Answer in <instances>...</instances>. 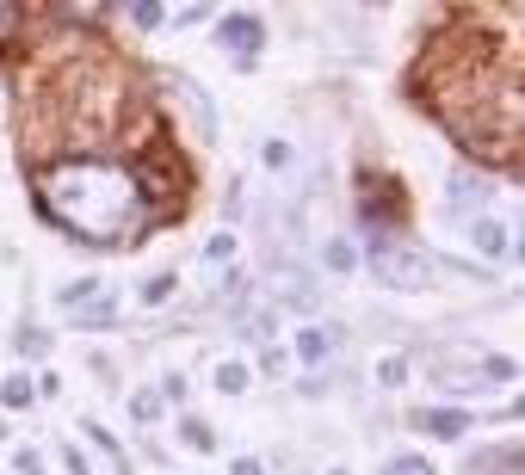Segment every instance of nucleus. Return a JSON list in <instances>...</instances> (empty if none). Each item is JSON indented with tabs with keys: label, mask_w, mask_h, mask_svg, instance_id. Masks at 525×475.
Returning <instances> with one entry per match:
<instances>
[{
	"label": "nucleus",
	"mask_w": 525,
	"mask_h": 475,
	"mask_svg": "<svg viewBox=\"0 0 525 475\" xmlns=\"http://www.w3.org/2000/svg\"><path fill=\"white\" fill-rule=\"evenodd\" d=\"M180 438H186L192 451H210V426H204V420H192V414L180 420Z\"/></svg>",
	"instance_id": "f8f14e48"
},
{
	"label": "nucleus",
	"mask_w": 525,
	"mask_h": 475,
	"mask_svg": "<svg viewBox=\"0 0 525 475\" xmlns=\"http://www.w3.org/2000/svg\"><path fill=\"white\" fill-rule=\"evenodd\" d=\"M371 272L390 284V290H427L433 284V266L420 260L414 247H402V241H383L377 235V247H371Z\"/></svg>",
	"instance_id": "7ed1b4c3"
},
{
	"label": "nucleus",
	"mask_w": 525,
	"mask_h": 475,
	"mask_svg": "<svg viewBox=\"0 0 525 475\" xmlns=\"http://www.w3.org/2000/svg\"><path fill=\"white\" fill-rule=\"evenodd\" d=\"M19 25H25V19H19V7H7V0H0V50H7V44L19 38Z\"/></svg>",
	"instance_id": "ddd939ff"
},
{
	"label": "nucleus",
	"mask_w": 525,
	"mask_h": 475,
	"mask_svg": "<svg viewBox=\"0 0 525 475\" xmlns=\"http://www.w3.org/2000/svg\"><path fill=\"white\" fill-rule=\"evenodd\" d=\"M470 235H476V247H482V253H513V235H507L501 223H476Z\"/></svg>",
	"instance_id": "6e6552de"
},
{
	"label": "nucleus",
	"mask_w": 525,
	"mask_h": 475,
	"mask_svg": "<svg viewBox=\"0 0 525 475\" xmlns=\"http://www.w3.org/2000/svg\"><path fill=\"white\" fill-rule=\"evenodd\" d=\"M217 38H223V50H229L235 62H254L266 31H260V19H254V13H229V19L217 25Z\"/></svg>",
	"instance_id": "20e7f679"
},
{
	"label": "nucleus",
	"mask_w": 525,
	"mask_h": 475,
	"mask_svg": "<svg viewBox=\"0 0 525 475\" xmlns=\"http://www.w3.org/2000/svg\"><path fill=\"white\" fill-rule=\"evenodd\" d=\"M0 401H7V408H31V401H38V383H31V377H7V383H0Z\"/></svg>",
	"instance_id": "1a4fd4ad"
},
{
	"label": "nucleus",
	"mask_w": 525,
	"mask_h": 475,
	"mask_svg": "<svg viewBox=\"0 0 525 475\" xmlns=\"http://www.w3.org/2000/svg\"><path fill=\"white\" fill-rule=\"evenodd\" d=\"M130 179H136V192H143V204L186 198V161L173 155V149H143V161L130 167Z\"/></svg>",
	"instance_id": "f03ea898"
},
{
	"label": "nucleus",
	"mask_w": 525,
	"mask_h": 475,
	"mask_svg": "<svg viewBox=\"0 0 525 475\" xmlns=\"http://www.w3.org/2000/svg\"><path fill=\"white\" fill-rule=\"evenodd\" d=\"M328 266H340V272H353V266H359V253H353V241H334V247H328Z\"/></svg>",
	"instance_id": "2eb2a0df"
},
{
	"label": "nucleus",
	"mask_w": 525,
	"mask_h": 475,
	"mask_svg": "<svg viewBox=\"0 0 525 475\" xmlns=\"http://www.w3.org/2000/svg\"><path fill=\"white\" fill-rule=\"evenodd\" d=\"M173 284H180V278H173V272L149 278V284H143V303H167V297H173Z\"/></svg>",
	"instance_id": "4468645a"
},
{
	"label": "nucleus",
	"mask_w": 525,
	"mask_h": 475,
	"mask_svg": "<svg viewBox=\"0 0 525 475\" xmlns=\"http://www.w3.org/2000/svg\"><path fill=\"white\" fill-rule=\"evenodd\" d=\"M19 475H44V457L38 451H19Z\"/></svg>",
	"instance_id": "aec40b11"
},
{
	"label": "nucleus",
	"mask_w": 525,
	"mask_h": 475,
	"mask_svg": "<svg viewBox=\"0 0 525 475\" xmlns=\"http://www.w3.org/2000/svg\"><path fill=\"white\" fill-rule=\"evenodd\" d=\"M130 19L149 31V25H161V7H149V0H143V7H130Z\"/></svg>",
	"instance_id": "6ab92c4d"
},
{
	"label": "nucleus",
	"mask_w": 525,
	"mask_h": 475,
	"mask_svg": "<svg viewBox=\"0 0 525 475\" xmlns=\"http://www.w3.org/2000/svg\"><path fill=\"white\" fill-rule=\"evenodd\" d=\"M38 210L81 241H130L149 223V204L136 179L112 155H75L38 167Z\"/></svg>",
	"instance_id": "f257e3e1"
},
{
	"label": "nucleus",
	"mask_w": 525,
	"mask_h": 475,
	"mask_svg": "<svg viewBox=\"0 0 525 475\" xmlns=\"http://www.w3.org/2000/svg\"><path fill=\"white\" fill-rule=\"evenodd\" d=\"M229 475H260V463H254V457H248V463H235V469H229Z\"/></svg>",
	"instance_id": "412c9836"
},
{
	"label": "nucleus",
	"mask_w": 525,
	"mask_h": 475,
	"mask_svg": "<svg viewBox=\"0 0 525 475\" xmlns=\"http://www.w3.org/2000/svg\"><path fill=\"white\" fill-rule=\"evenodd\" d=\"M266 167H291V142H266Z\"/></svg>",
	"instance_id": "a211bd4d"
},
{
	"label": "nucleus",
	"mask_w": 525,
	"mask_h": 475,
	"mask_svg": "<svg viewBox=\"0 0 525 475\" xmlns=\"http://www.w3.org/2000/svg\"><path fill=\"white\" fill-rule=\"evenodd\" d=\"M217 389H223V395H241V389H248V364H223V371H217Z\"/></svg>",
	"instance_id": "9b49d317"
},
{
	"label": "nucleus",
	"mask_w": 525,
	"mask_h": 475,
	"mask_svg": "<svg viewBox=\"0 0 525 475\" xmlns=\"http://www.w3.org/2000/svg\"><path fill=\"white\" fill-rule=\"evenodd\" d=\"M359 204H365V216H371V223H383V216H390V223H396V216H402V192H396V179H377V173H365L359 179Z\"/></svg>",
	"instance_id": "39448f33"
},
{
	"label": "nucleus",
	"mask_w": 525,
	"mask_h": 475,
	"mask_svg": "<svg viewBox=\"0 0 525 475\" xmlns=\"http://www.w3.org/2000/svg\"><path fill=\"white\" fill-rule=\"evenodd\" d=\"M383 475H433V469H427V463H420V457H396V463H390V469H383Z\"/></svg>",
	"instance_id": "f3484780"
},
{
	"label": "nucleus",
	"mask_w": 525,
	"mask_h": 475,
	"mask_svg": "<svg viewBox=\"0 0 525 475\" xmlns=\"http://www.w3.org/2000/svg\"><path fill=\"white\" fill-rule=\"evenodd\" d=\"M19 352H25V358H44V352H50V340L38 334V327H25V334H19Z\"/></svg>",
	"instance_id": "dca6fc26"
},
{
	"label": "nucleus",
	"mask_w": 525,
	"mask_h": 475,
	"mask_svg": "<svg viewBox=\"0 0 525 475\" xmlns=\"http://www.w3.org/2000/svg\"><path fill=\"white\" fill-rule=\"evenodd\" d=\"M130 414L143 420V426H155V420H161V395H149V389H143V395H130Z\"/></svg>",
	"instance_id": "9d476101"
},
{
	"label": "nucleus",
	"mask_w": 525,
	"mask_h": 475,
	"mask_svg": "<svg viewBox=\"0 0 525 475\" xmlns=\"http://www.w3.org/2000/svg\"><path fill=\"white\" fill-rule=\"evenodd\" d=\"M334 340H340L334 327H303V334H297L291 346H297V358H303V364H322V358L334 352Z\"/></svg>",
	"instance_id": "423d86ee"
},
{
	"label": "nucleus",
	"mask_w": 525,
	"mask_h": 475,
	"mask_svg": "<svg viewBox=\"0 0 525 475\" xmlns=\"http://www.w3.org/2000/svg\"><path fill=\"white\" fill-rule=\"evenodd\" d=\"M420 426H427V432H439V438H464V414L458 408H433V414H420Z\"/></svg>",
	"instance_id": "0eeeda50"
}]
</instances>
